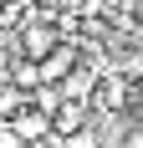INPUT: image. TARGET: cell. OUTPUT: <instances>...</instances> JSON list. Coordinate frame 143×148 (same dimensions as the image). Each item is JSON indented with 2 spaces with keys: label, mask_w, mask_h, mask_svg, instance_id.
<instances>
[{
  "label": "cell",
  "mask_w": 143,
  "mask_h": 148,
  "mask_svg": "<svg viewBox=\"0 0 143 148\" xmlns=\"http://www.w3.org/2000/svg\"><path fill=\"white\" fill-rule=\"evenodd\" d=\"M77 51H82V46H72V41H61L56 51H51V56L41 61V87H56V82H67V77L77 72V66H82V61H77Z\"/></svg>",
  "instance_id": "cell-1"
},
{
  "label": "cell",
  "mask_w": 143,
  "mask_h": 148,
  "mask_svg": "<svg viewBox=\"0 0 143 148\" xmlns=\"http://www.w3.org/2000/svg\"><path fill=\"white\" fill-rule=\"evenodd\" d=\"M56 46H61V36H56L51 26H26V31H21V56L36 61V66H41V61L56 51Z\"/></svg>",
  "instance_id": "cell-2"
},
{
  "label": "cell",
  "mask_w": 143,
  "mask_h": 148,
  "mask_svg": "<svg viewBox=\"0 0 143 148\" xmlns=\"http://www.w3.org/2000/svg\"><path fill=\"white\" fill-rule=\"evenodd\" d=\"M92 97H97V107H107V112H118V107H128L133 87H128V77L107 72V77H97V87H92Z\"/></svg>",
  "instance_id": "cell-3"
},
{
  "label": "cell",
  "mask_w": 143,
  "mask_h": 148,
  "mask_svg": "<svg viewBox=\"0 0 143 148\" xmlns=\"http://www.w3.org/2000/svg\"><path fill=\"white\" fill-rule=\"evenodd\" d=\"M92 87H97V72H92V66H77L67 82H56L61 102H92Z\"/></svg>",
  "instance_id": "cell-4"
},
{
  "label": "cell",
  "mask_w": 143,
  "mask_h": 148,
  "mask_svg": "<svg viewBox=\"0 0 143 148\" xmlns=\"http://www.w3.org/2000/svg\"><path fill=\"white\" fill-rule=\"evenodd\" d=\"M82 128H87V107L82 102H61L56 118H51V133H56V138H72V133H82Z\"/></svg>",
  "instance_id": "cell-5"
},
{
  "label": "cell",
  "mask_w": 143,
  "mask_h": 148,
  "mask_svg": "<svg viewBox=\"0 0 143 148\" xmlns=\"http://www.w3.org/2000/svg\"><path fill=\"white\" fill-rule=\"evenodd\" d=\"M10 82L36 92V87H41V66H36V61H26V56H21V61H10Z\"/></svg>",
  "instance_id": "cell-6"
},
{
  "label": "cell",
  "mask_w": 143,
  "mask_h": 148,
  "mask_svg": "<svg viewBox=\"0 0 143 148\" xmlns=\"http://www.w3.org/2000/svg\"><path fill=\"white\" fill-rule=\"evenodd\" d=\"M31 107H36L41 118H56V107H61V92H56V87H36V92H31Z\"/></svg>",
  "instance_id": "cell-7"
},
{
  "label": "cell",
  "mask_w": 143,
  "mask_h": 148,
  "mask_svg": "<svg viewBox=\"0 0 143 148\" xmlns=\"http://www.w3.org/2000/svg\"><path fill=\"white\" fill-rule=\"evenodd\" d=\"M0 148H26V143H21V138L10 133V123H0Z\"/></svg>",
  "instance_id": "cell-8"
},
{
  "label": "cell",
  "mask_w": 143,
  "mask_h": 148,
  "mask_svg": "<svg viewBox=\"0 0 143 148\" xmlns=\"http://www.w3.org/2000/svg\"><path fill=\"white\" fill-rule=\"evenodd\" d=\"M123 148H143V128H133V133L123 138Z\"/></svg>",
  "instance_id": "cell-9"
}]
</instances>
